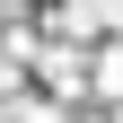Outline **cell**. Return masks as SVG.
I'll use <instances>...</instances> for the list:
<instances>
[{
	"mask_svg": "<svg viewBox=\"0 0 123 123\" xmlns=\"http://www.w3.org/2000/svg\"><path fill=\"white\" fill-rule=\"evenodd\" d=\"M44 79H53V97H79L88 88V62L79 53H44Z\"/></svg>",
	"mask_w": 123,
	"mask_h": 123,
	"instance_id": "6da1fadb",
	"label": "cell"
},
{
	"mask_svg": "<svg viewBox=\"0 0 123 123\" xmlns=\"http://www.w3.org/2000/svg\"><path fill=\"white\" fill-rule=\"evenodd\" d=\"M9 88H18V53L0 44V97H9Z\"/></svg>",
	"mask_w": 123,
	"mask_h": 123,
	"instance_id": "7a4b0ae2",
	"label": "cell"
},
{
	"mask_svg": "<svg viewBox=\"0 0 123 123\" xmlns=\"http://www.w3.org/2000/svg\"><path fill=\"white\" fill-rule=\"evenodd\" d=\"M97 70H105V88H123V44H114V53L97 62Z\"/></svg>",
	"mask_w": 123,
	"mask_h": 123,
	"instance_id": "3957f363",
	"label": "cell"
},
{
	"mask_svg": "<svg viewBox=\"0 0 123 123\" xmlns=\"http://www.w3.org/2000/svg\"><path fill=\"white\" fill-rule=\"evenodd\" d=\"M0 9H9V0H0Z\"/></svg>",
	"mask_w": 123,
	"mask_h": 123,
	"instance_id": "277c9868",
	"label": "cell"
}]
</instances>
